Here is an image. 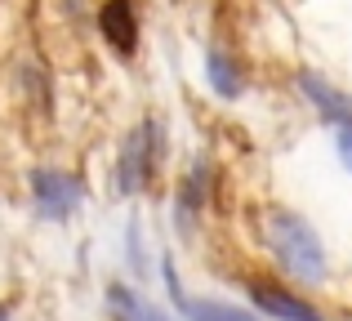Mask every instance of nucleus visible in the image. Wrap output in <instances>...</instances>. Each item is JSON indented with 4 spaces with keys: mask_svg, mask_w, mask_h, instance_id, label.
Segmentation results:
<instances>
[{
    "mask_svg": "<svg viewBox=\"0 0 352 321\" xmlns=\"http://www.w3.org/2000/svg\"><path fill=\"white\" fill-rule=\"evenodd\" d=\"M267 250H272L276 263L299 281L326 277V245H321L317 228L303 214H294V210H276V214L267 219Z\"/></svg>",
    "mask_w": 352,
    "mask_h": 321,
    "instance_id": "nucleus-1",
    "label": "nucleus"
},
{
    "mask_svg": "<svg viewBox=\"0 0 352 321\" xmlns=\"http://www.w3.org/2000/svg\"><path fill=\"white\" fill-rule=\"evenodd\" d=\"M165 286H170V299H174V308L183 313V321H258L254 313H245V308H236V304L188 295V290H183V281L174 277V263L170 259H165Z\"/></svg>",
    "mask_w": 352,
    "mask_h": 321,
    "instance_id": "nucleus-2",
    "label": "nucleus"
},
{
    "mask_svg": "<svg viewBox=\"0 0 352 321\" xmlns=\"http://www.w3.org/2000/svg\"><path fill=\"white\" fill-rule=\"evenodd\" d=\"M32 197H36V210L45 219H67L80 206V183L72 174H58V170H36L32 174Z\"/></svg>",
    "mask_w": 352,
    "mask_h": 321,
    "instance_id": "nucleus-3",
    "label": "nucleus"
},
{
    "mask_svg": "<svg viewBox=\"0 0 352 321\" xmlns=\"http://www.w3.org/2000/svg\"><path fill=\"white\" fill-rule=\"evenodd\" d=\"M250 299H254L272 321H321V313L308 304V299L290 295V290H281V286H267V281H254V286H250Z\"/></svg>",
    "mask_w": 352,
    "mask_h": 321,
    "instance_id": "nucleus-4",
    "label": "nucleus"
},
{
    "mask_svg": "<svg viewBox=\"0 0 352 321\" xmlns=\"http://www.w3.org/2000/svg\"><path fill=\"white\" fill-rule=\"evenodd\" d=\"M147 139H152V125H138L125 139V148H120V165H116L120 192H138L147 183V170H152V143Z\"/></svg>",
    "mask_w": 352,
    "mask_h": 321,
    "instance_id": "nucleus-5",
    "label": "nucleus"
},
{
    "mask_svg": "<svg viewBox=\"0 0 352 321\" xmlns=\"http://www.w3.org/2000/svg\"><path fill=\"white\" fill-rule=\"evenodd\" d=\"M299 89L308 94V103L317 107L326 121H335V125L352 121V98L344 94V89H335L326 76H317V71H299Z\"/></svg>",
    "mask_w": 352,
    "mask_h": 321,
    "instance_id": "nucleus-6",
    "label": "nucleus"
},
{
    "mask_svg": "<svg viewBox=\"0 0 352 321\" xmlns=\"http://www.w3.org/2000/svg\"><path fill=\"white\" fill-rule=\"evenodd\" d=\"M103 36L116 45L120 54H129L134 49V36H138V18H134V9H129V0H107L103 5Z\"/></svg>",
    "mask_w": 352,
    "mask_h": 321,
    "instance_id": "nucleus-7",
    "label": "nucleus"
},
{
    "mask_svg": "<svg viewBox=\"0 0 352 321\" xmlns=\"http://www.w3.org/2000/svg\"><path fill=\"white\" fill-rule=\"evenodd\" d=\"M107 308L116 313V321H170L156 304H147L143 295H134V290L120 286V281H116V286H107Z\"/></svg>",
    "mask_w": 352,
    "mask_h": 321,
    "instance_id": "nucleus-8",
    "label": "nucleus"
},
{
    "mask_svg": "<svg viewBox=\"0 0 352 321\" xmlns=\"http://www.w3.org/2000/svg\"><path fill=\"white\" fill-rule=\"evenodd\" d=\"M206 71H210V85H214L223 98H236V94H241V76H236V67H232V63H228L219 49H210Z\"/></svg>",
    "mask_w": 352,
    "mask_h": 321,
    "instance_id": "nucleus-9",
    "label": "nucleus"
},
{
    "mask_svg": "<svg viewBox=\"0 0 352 321\" xmlns=\"http://www.w3.org/2000/svg\"><path fill=\"white\" fill-rule=\"evenodd\" d=\"M339 161H344V170H352V121L339 125Z\"/></svg>",
    "mask_w": 352,
    "mask_h": 321,
    "instance_id": "nucleus-10",
    "label": "nucleus"
},
{
    "mask_svg": "<svg viewBox=\"0 0 352 321\" xmlns=\"http://www.w3.org/2000/svg\"><path fill=\"white\" fill-rule=\"evenodd\" d=\"M0 321H5V317H0Z\"/></svg>",
    "mask_w": 352,
    "mask_h": 321,
    "instance_id": "nucleus-11",
    "label": "nucleus"
}]
</instances>
